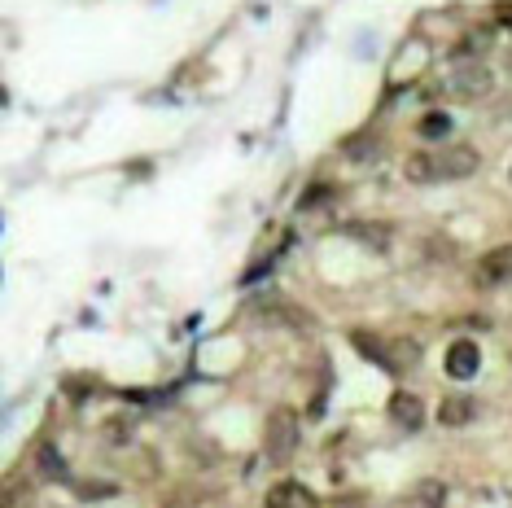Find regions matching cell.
<instances>
[{"instance_id":"cell-2","label":"cell","mask_w":512,"mask_h":508,"mask_svg":"<svg viewBox=\"0 0 512 508\" xmlns=\"http://www.w3.org/2000/svg\"><path fill=\"white\" fill-rule=\"evenodd\" d=\"M442 92H447L451 101H486L495 92V75L486 62H473V57H464L447 71L442 79Z\"/></svg>"},{"instance_id":"cell-4","label":"cell","mask_w":512,"mask_h":508,"mask_svg":"<svg viewBox=\"0 0 512 508\" xmlns=\"http://www.w3.org/2000/svg\"><path fill=\"white\" fill-rule=\"evenodd\" d=\"M447 377H456V381H469V377H477V368H482V351H477V342H469V338H456L447 346Z\"/></svg>"},{"instance_id":"cell-5","label":"cell","mask_w":512,"mask_h":508,"mask_svg":"<svg viewBox=\"0 0 512 508\" xmlns=\"http://www.w3.org/2000/svg\"><path fill=\"white\" fill-rule=\"evenodd\" d=\"M386 412L399 430H421L425 425V403H421V395H412V390H394Z\"/></svg>"},{"instance_id":"cell-8","label":"cell","mask_w":512,"mask_h":508,"mask_svg":"<svg viewBox=\"0 0 512 508\" xmlns=\"http://www.w3.org/2000/svg\"><path fill=\"white\" fill-rule=\"evenodd\" d=\"M254 316H259L263 325H285V329H307L311 325L307 311L294 307V303H285V298H276V303H259V307H254Z\"/></svg>"},{"instance_id":"cell-7","label":"cell","mask_w":512,"mask_h":508,"mask_svg":"<svg viewBox=\"0 0 512 508\" xmlns=\"http://www.w3.org/2000/svg\"><path fill=\"white\" fill-rule=\"evenodd\" d=\"M512 281V246H499V250H491L482 263H477V285H508Z\"/></svg>"},{"instance_id":"cell-6","label":"cell","mask_w":512,"mask_h":508,"mask_svg":"<svg viewBox=\"0 0 512 508\" xmlns=\"http://www.w3.org/2000/svg\"><path fill=\"white\" fill-rule=\"evenodd\" d=\"M267 508H320V500H316V491L311 487L285 478V482H276V487L267 491Z\"/></svg>"},{"instance_id":"cell-11","label":"cell","mask_w":512,"mask_h":508,"mask_svg":"<svg viewBox=\"0 0 512 508\" xmlns=\"http://www.w3.org/2000/svg\"><path fill=\"white\" fill-rule=\"evenodd\" d=\"M442 500H447V487L442 482H416V491H412V504L416 508H442Z\"/></svg>"},{"instance_id":"cell-12","label":"cell","mask_w":512,"mask_h":508,"mask_svg":"<svg viewBox=\"0 0 512 508\" xmlns=\"http://www.w3.org/2000/svg\"><path fill=\"white\" fill-rule=\"evenodd\" d=\"M40 473H44V478H66V465H62V456H57L49 443L40 447Z\"/></svg>"},{"instance_id":"cell-10","label":"cell","mask_w":512,"mask_h":508,"mask_svg":"<svg viewBox=\"0 0 512 508\" xmlns=\"http://www.w3.org/2000/svg\"><path fill=\"white\" fill-rule=\"evenodd\" d=\"M412 364H421V346H416L412 338L386 342V351H381V368H386V373H407Z\"/></svg>"},{"instance_id":"cell-9","label":"cell","mask_w":512,"mask_h":508,"mask_svg":"<svg viewBox=\"0 0 512 508\" xmlns=\"http://www.w3.org/2000/svg\"><path fill=\"white\" fill-rule=\"evenodd\" d=\"M477 417V403L469 395H447L438 403V425L442 430H464V425H473Z\"/></svg>"},{"instance_id":"cell-3","label":"cell","mask_w":512,"mask_h":508,"mask_svg":"<svg viewBox=\"0 0 512 508\" xmlns=\"http://www.w3.org/2000/svg\"><path fill=\"white\" fill-rule=\"evenodd\" d=\"M298 438H302V430H298V412L294 408H272V417H267V430H263V456L272 460V465H289L294 460V452H298Z\"/></svg>"},{"instance_id":"cell-1","label":"cell","mask_w":512,"mask_h":508,"mask_svg":"<svg viewBox=\"0 0 512 508\" xmlns=\"http://www.w3.org/2000/svg\"><path fill=\"white\" fill-rule=\"evenodd\" d=\"M477 171L473 145H447V149H421L403 163V176L412 184H438V180H464Z\"/></svg>"},{"instance_id":"cell-13","label":"cell","mask_w":512,"mask_h":508,"mask_svg":"<svg viewBox=\"0 0 512 508\" xmlns=\"http://www.w3.org/2000/svg\"><path fill=\"white\" fill-rule=\"evenodd\" d=\"M451 132V114H429V119H421V136H447Z\"/></svg>"}]
</instances>
